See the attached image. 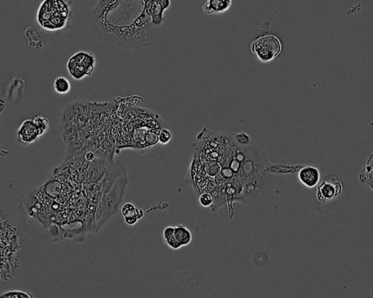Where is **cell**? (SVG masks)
<instances>
[{"label":"cell","mask_w":373,"mask_h":298,"mask_svg":"<svg viewBox=\"0 0 373 298\" xmlns=\"http://www.w3.org/2000/svg\"><path fill=\"white\" fill-rule=\"evenodd\" d=\"M342 191L343 185L339 176L335 173H329L317 187L316 198L321 202H329L340 195Z\"/></svg>","instance_id":"obj_7"},{"label":"cell","mask_w":373,"mask_h":298,"mask_svg":"<svg viewBox=\"0 0 373 298\" xmlns=\"http://www.w3.org/2000/svg\"><path fill=\"white\" fill-rule=\"evenodd\" d=\"M136 216H137L138 219H140L141 218L143 217L144 216V212L143 210H142V209L140 208H136Z\"/></svg>","instance_id":"obj_21"},{"label":"cell","mask_w":373,"mask_h":298,"mask_svg":"<svg viewBox=\"0 0 373 298\" xmlns=\"http://www.w3.org/2000/svg\"><path fill=\"white\" fill-rule=\"evenodd\" d=\"M124 219L126 223L128 224L129 225H135V224L139 221V219H138V217L136 216H133V217L125 218Z\"/></svg>","instance_id":"obj_20"},{"label":"cell","mask_w":373,"mask_h":298,"mask_svg":"<svg viewBox=\"0 0 373 298\" xmlns=\"http://www.w3.org/2000/svg\"><path fill=\"white\" fill-rule=\"evenodd\" d=\"M126 185L127 176L125 170L116 179L114 185L102 198V203L98 207L96 214L98 230L103 227L113 215L118 211L119 205L121 204L126 192Z\"/></svg>","instance_id":"obj_4"},{"label":"cell","mask_w":373,"mask_h":298,"mask_svg":"<svg viewBox=\"0 0 373 298\" xmlns=\"http://www.w3.org/2000/svg\"><path fill=\"white\" fill-rule=\"evenodd\" d=\"M232 3V0H207L202 9L206 14H219L227 11L231 7Z\"/></svg>","instance_id":"obj_10"},{"label":"cell","mask_w":373,"mask_h":298,"mask_svg":"<svg viewBox=\"0 0 373 298\" xmlns=\"http://www.w3.org/2000/svg\"><path fill=\"white\" fill-rule=\"evenodd\" d=\"M55 91L60 95H66L71 91L70 82L65 77H58L53 83Z\"/></svg>","instance_id":"obj_14"},{"label":"cell","mask_w":373,"mask_h":298,"mask_svg":"<svg viewBox=\"0 0 373 298\" xmlns=\"http://www.w3.org/2000/svg\"><path fill=\"white\" fill-rule=\"evenodd\" d=\"M199 203L203 207H209L213 205V196L210 192H203L199 198Z\"/></svg>","instance_id":"obj_19"},{"label":"cell","mask_w":373,"mask_h":298,"mask_svg":"<svg viewBox=\"0 0 373 298\" xmlns=\"http://www.w3.org/2000/svg\"><path fill=\"white\" fill-rule=\"evenodd\" d=\"M174 232H175V227H166L163 231V240L167 247H170L172 250H179L181 248V246L176 241Z\"/></svg>","instance_id":"obj_12"},{"label":"cell","mask_w":373,"mask_h":298,"mask_svg":"<svg viewBox=\"0 0 373 298\" xmlns=\"http://www.w3.org/2000/svg\"><path fill=\"white\" fill-rule=\"evenodd\" d=\"M70 13V6L65 0H44L40 4L37 19L43 29L55 32L66 26Z\"/></svg>","instance_id":"obj_3"},{"label":"cell","mask_w":373,"mask_h":298,"mask_svg":"<svg viewBox=\"0 0 373 298\" xmlns=\"http://www.w3.org/2000/svg\"><path fill=\"white\" fill-rule=\"evenodd\" d=\"M170 4V0H98L92 12L93 29L120 47H148L166 29L164 12Z\"/></svg>","instance_id":"obj_1"},{"label":"cell","mask_w":373,"mask_h":298,"mask_svg":"<svg viewBox=\"0 0 373 298\" xmlns=\"http://www.w3.org/2000/svg\"><path fill=\"white\" fill-rule=\"evenodd\" d=\"M33 121L37 128H38L40 136H43L50 129V123H49L48 119L43 115H38V116L35 117Z\"/></svg>","instance_id":"obj_15"},{"label":"cell","mask_w":373,"mask_h":298,"mask_svg":"<svg viewBox=\"0 0 373 298\" xmlns=\"http://www.w3.org/2000/svg\"><path fill=\"white\" fill-rule=\"evenodd\" d=\"M135 210H136V207L133 204H131V203H126L122 207L121 213L124 216V219L125 218L133 217V216H136Z\"/></svg>","instance_id":"obj_18"},{"label":"cell","mask_w":373,"mask_h":298,"mask_svg":"<svg viewBox=\"0 0 373 298\" xmlns=\"http://www.w3.org/2000/svg\"><path fill=\"white\" fill-rule=\"evenodd\" d=\"M17 137L20 143L23 145L33 143L40 137L33 120H26L21 124L17 130Z\"/></svg>","instance_id":"obj_8"},{"label":"cell","mask_w":373,"mask_h":298,"mask_svg":"<svg viewBox=\"0 0 373 298\" xmlns=\"http://www.w3.org/2000/svg\"><path fill=\"white\" fill-rule=\"evenodd\" d=\"M174 234H175L176 241H178L181 247L189 245L193 239V235H192L190 230L182 225L175 227Z\"/></svg>","instance_id":"obj_11"},{"label":"cell","mask_w":373,"mask_h":298,"mask_svg":"<svg viewBox=\"0 0 373 298\" xmlns=\"http://www.w3.org/2000/svg\"><path fill=\"white\" fill-rule=\"evenodd\" d=\"M274 186L275 179L270 173L264 170L255 172L244 181L235 201L246 205L260 204L271 193Z\"/></svg>","instance_id":"obj_2"},{"label":"cell","mask_w":373,"mask_h":298,"mask_svg":"<svg viewBox=\"0 0 373 298\" xmlns=\"http://www.w3.org/2000/svg\"><path fill=\"white\" fill-rule=\"evenodd\" d=\"M298 179L300 182L308 188H313L319 184L320 180V172L316 167H303L298 173Z\"/></svg>","instance_id":"obj_9"},{"label":"cell","mask_w":373,"mask_h":298,"mask_svg":"<svg viewBox=\"0 0 373 298\" xmlns=\"http://www.w3.org/2000/svg\"><path fill=\"white\" fill-rule=\"evenodd\" d=\"M172 139V134L170 130L168 129L163 128L160 130L157 134V141L161 145H167Z\"/></svg>","instance_id":"obj_17"},{"label":"cell","mask_w":373,"mask_h":298,"mask_svg":"<svg viewBox=\"0 0 373 298\" xmlns=\"http://www.w3.org/2000/svg\"><path fill=\"white\" fill-rule=\"evenodd\" d=\"M96 65V58L92 53L77 52L69 59L67 69L69 75L76 81H80L93 73Z\"/></svg>","instance_id":"obj_6"},{"label":"cell","mask_w":373,"mask_h":298,"mask_svg":"<svg viewBox=\"0 0 373 298\" xmlns=\"http://www.w3.org/2000/svg\"><path fill=\"white\" fill-rule=\"evenodd\" d=\"M282 45L279 38L274 35H265L255 40L250 45L252 54L263 63L272 62L279 56Z\"/></svg>","instance_id":"obj_5"},{"label":"cell","mask_w":373,"mask_h":298,"mask_svg":"<svg viewBox=\"0 0 373 298\" xmlns=\"http://www.w3.org/2000/svg\"><path fill=\"white\" fill-rule=\"evenodd\" d=\"M359 177L361 182L369 185L373 189V155L370 157L366 165L362 168Z\"/></svg>","instance_id":"obj_13"},{"label":"cell","mask_w":373,"mask_h":298,"mask_svg":"<svg viewBox=\"0 0 373 298\" xmlns=\"http://www.w3.org/2000/svg\"><path fill=\"white\" fill-rule=\"evenodd\" d=\"M0 298H32V296L28 292L23 290H11V291L4 292L0 294Z\"/></svg>","instance_id":"obj_16"}]
</instances>
